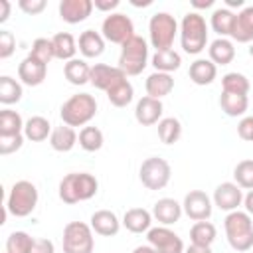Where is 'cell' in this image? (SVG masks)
<instances>
[{
  "instance_id": "cell-45",
  "label": "cell",
  "mask_w": 253,
  "mask_h": 253,
  "mask_svg": "<svg viewBox=\"0 0 253 253\" xmlns=\"http://www.w3.org/2000/svg\"><path fill=\"white\" fill-rule=\"evenodd\" d=\"M237 134H239L241 140L253 142V115L241 117V121L237 123Z\"/></svg>"
},
{
  "instance_id": "cell-51",
  "label": "cell",
  "mask_w": 253,
  "mask_h": 253,
  "mask_svg": "<svg viewBox=\"0 0 253 253\" xmlns=\"http://www.w3.org/2000/svg\"><path fill=\"white\" fill-rule=\"evenodd\" d=\"M184 253H211V249L202 247V245H190L188 249H184Z\"/></svg>"
},
{
  "instance_id": "cell-22",
  "label": "cell",
  "mask_w": 253,
  "mask_h": 253,
  "mask_svg": "<svg viewBox=\"0 0 253 253\" xmlns=\"http://www.w3.org/2000/svg\"><path fill=\"white\" fill-rule=\"evenodd\" d=\"M77 49H79L81 55L87 57V59L99 57V55H103V51H105V38H103L99 32H95V30H85V32H81V36H79Z\"/></svg>"
},
{
  "instance_id": "cell-49",
  "label": "cell",
  "mask_w": 253,
  "mask_h": 253,
  "mask_svg": "<svg viewBox=\"0 0 253 253\" xmlns=\"http://www.w3.org/2000/svg\"><path fill=\"white\" fill-rule=\"evenodd\" d=\"M0 8H2V12H0V24H4V22L10 18V10H12V4H10L8 0H0Z\"/></svg>"
},
{
  "instance_id": "cell-47",
  "label": "cell",
  "mask_w": 253,
  "mask_h": 253,
  "mask_svg": "<svg viewBox=\"0 0 253 253\" xmlns=\"http://www.w3.org/2000/svg\"><path fill=\"white\" fill-rule=\"evenodd\" d=\"M30 253H55V247H53V243H51L49 239H45V237H36L34 247H32Z\"/></svg>"
},
{
  "instance_id": "cell-53",
  "label": "cell",
  "mask_w": 253,
  "mask_h": 253,
  "mask_svg": "<svg viewBox=\"0 0 253 253\" xmlns=\"http://www.w3.org/2000/svg\"><path fill=\"white\" fill-rule=\"evenodd\" d=\"M225 8H229V10L231 8H241L243 10L245 6H243V0H225Z\"/></svg>"
},
{
  "instance_id": "cell-29",
  "label": "cell",
  "mask_w": 253,
  "mask_h": 253,
  "mask_svg": "<svg viewBox=\"0 0 253 253\" xmlns=\"http://www.w3.org/2000/svg\"><path fill=\"white\" fill-rule=\"evenodd\" d=\"M63 75L71 85H77V87L85 85L89 83V77H91V65L85 59L75 57L63 65Z\"/></svg>"
},
{
  "instance_id": "cell-50",
  "label": "cell",
  "mask_w": 253,
  "mask_h": 253,
  "mask_svg": "<svg viewBox=\"0 0 253 253\" xmlns=\"http://www.w3.org/2000/svg\"><path fill=\"white\" fill-rule=\"evenodd\" d=\"M243 206H245V211L249 215H253V190H249L245 196H243Z\"/></svg>"
},
{
  "instance_id": "cell-7",
  "label": "cell",
  "mask_w": 253,
  "mask_h": 253,
  "mask_svg": "<svg viewBox=\"0 0 253 253\" xmlns=\"http://www.w3.org/2000/svg\"><path fill=\"white\" fill-rule=\"evenodd\" d=\"M178 32H180V28H178V22H176V18L172 14L156 12V14L150 16L148 40H150V45L156 51L172 49V43H174V38H176Z\"/></svg>"
},
{
  "instance_id": "cell-14",
  "label": "cell",
  "mask_w": 253,
  "mask_h": 253,
  "mask_svg": "<svg viewBox=\"0 0 253 253\" xmlns=\"http://www.w3.org/2000/svg\"><path fill=\"white\" fill-rule=\"evenodd\" d=\"M126 75L123 73V69L113 67V65H107V63H95L91 65V77H89V83L95 87V89H101V91H109L113 85H117L119 81H123Z\"/></svg>"
},
{
  "instance_id": "cell-2",
  "label": "cell",
  "mask_w": 253,
  "mask_h": 253,
  "mask_svg": "<svg viewBox=\"0 0 253 253\" xmlns=\"http://www.w3.org/2000/svg\"><path fill=\"white\" fill-rule=\"evenodd\" d=\"M223 229L227 243L233 251L245 253L253 249V219L247 211H229L223 219Z\"/></svg>"
},
{
  "instance_id": "cell-25",
  "label": "cell",
  "mask_w": 253,
  "mask_h": 253,
  "mask_svg": "<svg viewBox=\"0 0 253 253\" xmlns=\"http://www.w3.org/2000/svg\"><path fill=\"white\" fill-rule=\"evenodd\" d=\"M188 75H190L192 83H196V85H211L217 75V65L213 61H210V57L208 59L200 57L194 63H190Z\"/></svg>"
},
{
  "instance_id": "cell-42",
  "label": "cell",
  "mask_w": 253,
  "mask_h": 253,
  "mask_svg": "<svg viewBox=\"0 0 253 253\" xmlns=\"http://www.w3.org/2000/svg\"><path fill=\"white\" fill-rule=\"evenodd\" d=\"M28 55H32L34 59H38V61H42V63L47 65L51 59H55V51H53L51 40H47V38H38V40H34L32 49H30Z\"/></svg>"
},
{
  "instance_id": "cell-54",
  "label": "cell",
  "mask_w": 253,
  "mask_h": 253,
  "mask_svg": "<svg viewBox=\"0 0 253 253\" xmlns=\"http://www.w3.org/2000/svg\"><path fill=\"white\" fill-rule=\"evenodd\" d=\"M192 6H194V8H210V6H213V0H206V2L192 0Z\"/></svg>"
},
{
  "instance_id": "cell-15",
  "label": "cell",
  "mask_w": 253,
  "mask_h": 253,
  "mask_svg": "<svg viewBox=\"0 0 253 253\" xmlns=\"http://www.w3.org/2000/svg\"><path fill=\"white\" fill-rule=\"evenodd\" d=\"M162 111H164V107H162L160 99H152V97L144 95L142 99H138V103L134 107V119L142 126H152L162 121Z\"/></svg>"
},
{
  "instance_id": "cell-11",
  "label": "cell",
  "mask_w": 253,
  "mask_h": 253,
  "mask_svg": "<svg viewBox=\"0 0 253 253\" xmlns=\"http://www.w3.org/2000/svg\"><path fill=\"white\" fill-rule=\"evenodd\" d=\"M146 239H148V245H152L158 253H184L182 237L166 225L150 227L146 231Z\"/></svg>"
},
{
  "instance_id": "cell-32",
  "label": "cell",
  "mask_w": 253,
  "mask_h": 253,
  "mask_svg": "<svg viewBox=\"0 0 253 253\" xmlns=\"http://www.w3.org/2000/svg\"><path fill=\"white\" fill-rule=\"evenodd\" d=\"M150 61H152L154 71L170 73V75H172V71L180 69V65H182V57H180V53H178V51H174V49L154 51V55H152V59H150Z\"/></svg>"
},
{
  "instance_id": "cell-23",
  "label": "cell",
  "mask_w": 253,
  "mask_h": 253,
  "mask_svg": "<svg viewBox=\"0 0 253 253\" xmlns=\"http://www.w3.org/2000/svg\"><path fill=\"white\" fill-rule=\"evenodd\" d=\"M123 225L130 233H144L152 225V213L144 208H130L123 215Z\"/></svg>"
},
{
  "instance_id": "cell-8",
  "label": "cell",
  "mask_w": 253,
  "mask_h": 253,
  "mask_svg": "<svg viewBox=\"0 0 253 253\" xmlns=\"http://www.w3.org/2000/svg\"><path fill=\"white\" fill-rule=\"evenodd\" d=\"M93 229L85 221H69L63 227V253H93L95 247V237Z\"/></svg>"
},
{
  "instance_id": "cell-12",
  "label": "cell",
  "mask_w": 253,
  "mask_h": 253,
  "mask_svg": "<svg viewBox=\"0 0 253 253\" xmlns=\"http://www.w3.org/2000/svg\"><path fill=\"white\" fill-rule=\"evenodd\" d=\"M182 210H184V213L192 221H208L210 215H211V210H213V202H211V198L206 192H202V190H190L184 196Z\"/></svg>"
},
{
  "instance_id": "cell-3",
  "label": "cell",
  "mask_w": 253,
  "mask_h": 253,
  "mask_svg": "<svg viewBox=\"0 0 253 253\" xmlns=\"http://www.w3.org/2000/svg\"><path fill=\"white\" fill-rule=\"evenodd\" d=\"M208 43V24L200 12H188L180 22V45L186 53L198 55Z\"/></svg>"
},
{
  "instance_id": "cell-35",
  "label": "cell",
  "mask_w": 253,
  "mask_h": 253,
  "mask_svg": "<svg viewBox=\"0 0 253 253\" xmlns=\"http://www.w3.org/2000/svg\"><path fill=\"white\" fill-rule=\"evenodd\" d=\"M107 99H109V103H111L113 107H119V109L126 107V105L134 99V89H132L130 81L125 77L123 81H119L117 85H113V87L107 91Z\"/></svg>"
},
{
  "instance_id": "cell-9",
  "label": "cell",
  "mask_w": 253,
  "mask_h": 253,
  "mask_svg": "<svg viewBox=\"0 0 253 253\" xmlns=\"http://www.w3.org/2000/svg\"><path fill=\"white\" fill-rule=\"evenodd\" d=\"M138 178L146 190H162L168 186V182L172 178V168H170L168 160H164L160 156H150V158L142 160V164L138 168Z\"/></svg>"
},
{
  "instance_id": "cell-48",
  "label": "cell",
  "mask_w": 253,
  "mask_h": 253,
  "mask_svg": "<svg viewBox=\"0 0 253 253\" xmlns=\"http://www.w3.org/2000/svg\"><path fill=\"white\" fill-rule=\"evenodd\" d=\"M119 0H93V6H95V10H99V12H109V14H113V10L115 8H119Z\"/></svg>"
},
{
  "instance_id": "cell-43",
  "label": "cell",
  "mask_w": 253,
  "mask_h": 253,
  "mask_svg": "<svg viewBox=\"0 0 253 253\" xmlns=\"http://www.w3.org/2000/svg\"><path fill=\"white\" fill-rule=\"evenodd\" d=\"M24 134H16V136H0V154L2 156H8V154H14L22 148L24 144Z\"/></svg>"
},
{
  "instance_id": "cell-34",
  "label": "cell",
  "mask_w": 253,
  "mask_h": 253,
  "mask_svg": "<svg viewBox=\"0 0 253 253\" xmlns=\"http://www.w3.org/2000/svg\"><path fill=\"white\" fill-rule=\"evenodd\" d=\"M24 121L18 111L2 109L0 111V136H16L24 134Z\"/></svg>"
},
{
  "instance_id": "cell-55",
  "label": "cell",
  "mask_w": 253,
  "mask_h": 253,
  "mask_svg": "<svg viewBox=\"0 0 253 253\" xmlns=\"http://www.w3.org/2000/svg\"><path fill=\"white\" fill-rule=\"evenodd\" d=\"M130 4H132V6H142V8H144V6H150V4H152V0H144V2H134V0H132Z\"/></svg>"
},
{
  "instance_id": "cell-36",
  "label": "cell",
  "mask_w": 253,
  "mask_h": 253,
  "mask_svg": "<svg viewBox=\"0 0 253 253\" xmlns=\"http://www.w3.org/2000/svg\"><path fill=\"white\" fill-rule=\"evenodd\" d=\"M251 89L249 79L243 73L229 71L221 77V91L223 93H233V95H247Z\"/></svg>"
},
{
  "instance_id": "cell-37",
  "label": "cell",
  "mask_w": 253,
  "mask_h": 253,
  "mask_svg": "<svg viewBox=\"0 0 253 253\" xmlns=\"http://www.w3.org/2000/svg\"><path fill=\"white\" fill-rule=\"evenodd\" d=\"M24 91H22V83L16 81L10 75H2L0 77V103L2 105H14L22 99Z\"/></svg>"
},
{
  "instance_id": "cell-46",
  "label": "cell",
  "mask_w": 253,
  "mask_h": 253,
  "mask_svg": "<svg viewBox=\"0 0 253 253\" xmlns=\"http://www.w3.org/2000/svg\"><path fill=\"white\" fill-rule=\"evenodd\" d=\"M18 6H20V10H22L24 14H28V16H38V14H42V12L45 10L47 2H45V0H20Z\"/></svg>"
},
{
  "instance_id": "cell-6",
  "label": "cell",
  "mask_w": 253,
  "mask_h": 253,
  "mask_svg": "<svg viewBox=\"0 0 253 253\" xmlns=\"http://www.w3.org/2000/svg\"><path fill=\"white\" fill-rule=\"evenodd\" d=\"M38 188L30 180H18L8 192L6 198V210L14 217H26L30 215L38 206Z\"/></svg>"
},
{
  "instance_id": "cell-18",
  "label": "cell",
  "mask_w": 253,
  "mask_h": 253,
  "mask_svg": "<svg viewBox=\"0 0 253 253\" xmlns=\"http://www.w3.org/2000/svg\"><path fill=\"white\" fill-rule=\"evenodd\" d=\"M184 210L182 204H178L174 198H160L154 206H152V217L160 223V225H172L176 221H180Z\"/></svg>"
},
{
  "instance_id": "cell-44",
  "label": "cell",
  "mask_w": 253,
  "mask_h": 253,
  "mask_svg": "<svg viewBox=\"0 0 253 253\" xmlns=\"http://www.w3.org/2000/svg\"><path fill=\"white\" fill-rule=\"evenodd\" d=\"M16 49V38L8 30H0V59H8Z\"/></svg>"
},
{
  "instance_id": "cell-38",
  "label": "cell",
  "mask_w": 253,
  "mask_h": 253,
  "mask_svg": "<svg viewBox=\"0 0 253 253\" xmlns=\"http://www.w3.org/2000/svg\"><path fill=\"white\" fill-rule=\"evenodd\" d=\"M182 136V123L176 117H164L158 123V138L164 144H174Z\"/></svg>"
},
{
  "instance_id": "cell-20",
  "label": "cell",
  "mask_w": 253,
  "mask_h": 253,
  "mask_svg": "<svg viewBox=\"0 0 253 253\" xmlns=\"http://www.w3.org/2000/svg\"><path fill=\"white\" fill-rule=\"evenodd\" d=\"M231 40L237 43H251L253 42V6H245L237 12Z\"/></svg>"
},
{
  "instance_id": "cell-24",
  "label": "cell",
  "mask_w": 253,
  "mask_h": 253,
  "mask_svg": "<svg viewBox=\"0 0 253 253\" xmlns=\"http://www.w3.org/2000/svg\"><path fill=\"white\" fill-rule=\"evenodd\" d=\"M208 55L215 65H229L235 59V45L229 38H217L210 43Z\"/></svg>"
},
{
  "instance_id": "cell-21",
  "label": "cell",
  "mask_w": 253,
  "mask_h": 253,
  "mask_svg": "<svg viewBox=\"0 0 253 253\" xmlns=\"http://www.w3.org/2000/svg\"><path fill=\"white\" fill-rule=\"evenodd\" d=\"M144 89H146V95L152 97V99H162L166 95L172 93L174 89V77L170 73H160V71H154L146 77L144 81Z\"/></svg>"
},
{
  "instance_id": "cell-28",
  "label": "cell",
  "mask_w": 253,
  "mask_h": 253,
  "mask_svg": "<svg viewBox=\"0 0 253 253\" xmlns=\"http://www.w3.org/2000/svg\"><path fill=\"white\" fill-rule=\"evenodd\" d=\"M51 43H53V51H55V59H61V61H71L75 59V53H77V42L75 38L69 34V32H59L51 38Z\"/></svg>"
},
{
  "instance_id": "cell-30",
  "label": "cell",
  "mask_w": 253,
  "mask_h": 253,
  "mask_svg": "<svg viewBox=\"0 0 253 253\" xmlns=\"http://www.w3.org/2000/svg\"><path fill=\"white\" fill-rule=\"evenodd\" d=\"M51 125H49V121L45 119V117H42V115H34V117H30L28 121H26V125H24V136L28 138V140H32V142H42V140H45L49 134H51Z\"/></svg>"
},
{
  "instance_id": "cell-13",
  "label": "cell",
  "mask_w": 253,
  "mask_h": 253,
  "mask_svg": "<svg viewBox=\"0 0 253 253\" xmlns=\"http://www.w3.org/2000/svg\"><path fill=\"white\" fill-rule=\"evenodd\" d=\"M213 206H217L223 211H235L241 204H243V190L235 184V182H221L215 190H213V198H211Z\"/></svg>"
},
{
  "instance_id": "cell-40",
  "label": "cell",
  "mask_w": 253,
  "mask_h": 253,
  "mask_svg": "<svg viewBox=\"0 0 253 253\" xmlns=\"http://www.w3.org/2000/svg\"><path fill=\"white\" fill-rule=\"evenodd\" d=\"M36 237L26 231H12L6 239V253H30Z\"/></svg>"
},
{
  "instance_id": "cell-16",
  "label": "cell",
  "mask_w": 253,
  "mask_h": 253,
  "mask_svg": "<svg viewBox=\"0 0 253 253\" xmlns=\"http://www.w3.org/2000/svg\"><path fill=\"white\" fill-rule=\"evenodd\" d=\"M47 65L34 59L32 55H26L18 65V79L28 87H38L45 81Z\"/></svg>"
},
{
  "instance_id": "cell-26",
  "label": "cell",
  "mask_w": 253,
  "mask_h": 253,
  "mask_svg": "<svg viewBox=\"0 0 253 253\" xmlns=\"http://www.w3.org/2000/svg\"><path fill=\"white\" fill-rule=\"evenodd\" d=\"M79 136L75 132L73 126H67V125H61V126H55L49 134V146L55 150V152H69L75 144H77Z\"/></svg>"
},
{
  "instance_id": "cell-10",
  "label": "cell",
  "mask_w": 253,
  "mask_h": 253,
  "mask_svg": "<svg viewBox=\"0 0 253 253\" xmlns=\"http://www.w3.org/2000/svg\"><path fill=\"white\" fill-rule=\"evenodd\" d=\"M101 36L105 38V42L123 45L126 40H130L134 36V24H132V20L126 14L113 12V14H109L103 20V24H101Z\"/></svg>"
},
{
  "instance_id": "cell-1",
  "label": "cell",
  "mask_w": 253,
  "mask_h": 253,
  "mask_svg": "<svg viewBox=\"0 0 253 253\" xmlns=\"http://www.w3.org/2000/svg\"><path fill=\"white\" fill-rule=\"evenodd\" d=\"M97 190H99V182L93 174H89V172H71V174L61 178L57 194H59V200L63 204L73 206L77 202L91 200L97 194Z\"/></svg>"
},
{
  "instance_id": "cell-33",
  "label": "cell",
  "mask_w": 253,
  "mask_h": 253,
  "mask_svg": "<svg viewBox=\"0 0 253 253\" xmlns=\"http://www.w3.org/2000/svg\"><path fill=\"white\" fill-rule=\"evenodd\" d=\"M217 237V229L211 221H196L190 227V241L192 245H202V247H211V243Z\"/></svg>"
},
{
  "instance_id": "cell-4",
  "label": "cell",
  "mask_w": 253,
  "mask_h": 253,
  "mask_svg": "<svg viewBox=\"0 0 253 253\" xmlns=\"http://www.w3.org/2000/svg\"><path fill=\"white\" fill-rule=\"evenodd\" d=\"M97 115V101L89 93L71 95L59 109V117L67 126H85Z\"/></svg>"
},
{
  "instance_id": "cell-52",
  "label": "cell",
  "mask_w": 253,
  "mask_h": 253,
  "mask_svg": "<svg viewBox=\"0 0 253 253\" xmlns=\"http://www.w3.org/2000/svg\"><path fill=\"white\" fill-rule=\"evenodd\" d=\"M132 253H158V251L152 245H138V247H134Z\"/></svg>"
},
{
  "instance_id": "cell-39",
  "label": "cell",
  "mask_w": 253,
  "mask_h": 253,
  "mask_svg": "<svg viewBox=\"0 0 253 253\" xmlns=\"http://www.w3.org/2000/svg\"><path fill=\"white\" fill-rule=\"evenodd\" d=\"M103 142H105V136H103V130L97 128V126H83L79 130V146L85 150V152H97L103 148Z\"/></svg>"
},
{
  "instance_id": "cell-56",
  "label": "cell",
  "mask_w": 253,
  "mask_h": 253,
  "mask_svg": "<svg viewBox=\"0 0 253 253\" xmlns=\"http://www.w3.org/2000/svg\"><path fill=\"white\" fill-rule=\"evenodd\" d=\"M247 51H249V55L253 57V42H251V45H249V49H247Z\"/></svg>"
},
{
  "instance_id": "cell-31",
  "label": "cell",
  "mask_w": 253,
  "mask_h": 253,
  "mask_svg": "<svg viewBox=\"0 0 253 253\" xmlns=\"http://www.w3.org/2000/svg\"><path fill=\"white\" fill-rule=\"evenodd\" d=\"M219 107L227 117H243L249 109V97L247 95H233L223 93L219 95Z\"/></svg>"
},
{
  "instance_id": "cell-5",
  "label": "cell",
  "mask_w": 253,
  "mask_h": 253,
  "mask_svg": "<svg viewBox=\"0 0 253 253\" xmlns=\"http://www.w3.org/2000/svg\"><path fill=\"white\" fill-rule=\"evenodd\" d=\"M148 65V43L140 36H132L121 45V55H119V69L128 77L140 75L144 67Z\"/></svg>"
},
{
  "instance_id": "cell-27",
  "label": "cell",
  "mask_w": 253,
  "mask_h": 253,
  "mask_svg": "<svg viewBox=\"0 0 253 253\" xmlns=\"http://www.w3.org/2000/svg\"><path fill=\"white\" fill-rule=\"evenodd\" d=\"M235 12L229 10V8H215L211 12V18H210V26L211 30L219 36V38H231V32H233V24H235Z\"/></svg>"
},
{
  "instance_id": "cell-19",
  "label": "cell",
  "mask_w": 253,
  "mask_h": 253,
  "mask_svg": "<svg viewBox=\"0 0 253 253\" xmlns=\"http://www.w3.org/2000/svg\"><path fill=\"white\" fill-rule=\"evenodd\" d=\"M89 221H91L89 223L91 229L97 235H101V237H113V235H117L119 229H121V223H123V221H119L117 213L111 211V210H97L91 215Z\"/></svg>"
},
{
  "instance_id": "cell-41",
  "label": "cell",
  "mask_w": 253,
  "mask_h": 253,
  "mask_svg": "<svg viewBox=\"0 0 253 253\" xmlns=\"http://www.w3.org/2000/svg\"><path fill=\"white\" fill-rule=\"evenodd\" d=\"M233 180L241 190H253V160H241L233 168Z\"/></svg>"
},
{
  "instance_id": "cell-17",
  "label": "cell",
  "mask_w": 253,
  "mask_h": 253,
  "mask_svg": "<svg viewBox=\"0 0 253 253\" xmlns=\"http://www.w3.org/2000/svg\"><path fill=\"white\" fill-rule=\"evenodd\" d=\"M93 0H61L59 2V18L67 24L85 22L93 12Z\"/></svg>"
}]
</instances>
